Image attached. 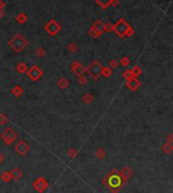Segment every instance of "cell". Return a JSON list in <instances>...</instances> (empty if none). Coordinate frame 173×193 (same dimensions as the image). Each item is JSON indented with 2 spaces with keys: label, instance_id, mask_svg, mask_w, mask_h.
<instances>
[{
  "label": "cell",
  "instance_id": "20",
  "mask_svg": "<svg viewBox=\"0 0 173 193\" xmlns=\"http://www.w3.org/2000/svg\"><path fill=\"white\" fill-rule=\"evenodd\" d=\"M101 75L103 77H105V78H108V77H111L112 75V70L111 67H103L102 68V71H101Z\"/></svg>",
  "mask_w": 173,
  "mask_h": 193
},
{
  "label": "cell",
  "instance_id": "32",
  "mask_svg": "<svg viewBox=\"0 0 173 193\" xmlns=\"http://www.w3.org/2000/svg\"><path fill=\"white\" fill-rule=\"evenodd\" d=\"M89 34H90L92 37H99V36H101V34L97 33L96 31H95L92 27L90 28V30H89Z\"/></svg>",
  "mask_w": 173,
  "mask_h": 193
},
{
  "label": "cell",
  "instance_id": "35",
  "mask_svg": "<svg viewBox=\"0 0 173 193\" xmlns=\"http://www.w3.org/2000/svg\"><path fill=\"white\" fill-rule=\"evenodd\" d=\"M134 33H135L134 30H133L132 27H130L129 30H128V31H127V36H132L133 34H134Z\"/></svg>",
  "mask_w": 173,
  "mask_h": 193
},
{
  "label": "cell",
  "instance_id": "3",
  "mask_svg": "<svg viewBox=\"0 0 173 193\" xmlns=\"http://www.w3.org/2000/svg\"><path fill=\"white\" fill-rule=\"evenodd\" d=\"M131 27L123 18H120L114 25H112V30L120 37H125L127 36V31Z\"/></svg>",
  "mask_w": 173,
  "mask_h": 193
},
{
  "label": "cell",
  "instance_id": "23",
  "mask_svg": "<svg viewBox=\"0 0 173 193\" xmlns=\"http://www.w3.org/2000/svg\"><path fill=\"white\" fill-rule=\"evenodd\" d=\"M111 1H112V0H96V2L103 8V9H105L108 5H111Z\"/></svg>",
  "mask_w": 173,
  "mask_h": 193
},
{
  "label": "cell",
  "instance_id": "12",
  "mask_svg": "<svg viewBox=\"0 0 173 193\" xmlns=\"http://www.w3.org/2000/svg\"><path fill=\"white\" fill-rule=\"evenodd\" d=\"M91 27L93 28V30L96 31L97 33H99V34H102V33H104V31H105L104 24H103L101 21H96L93 24H92Z\"/></svg>",
  "mask_w": 173,
  "mask_h": 193
},
{
  "label": "cell",
  "instance_id": "17",
  "mask_svg": "<svg viewBox=\"0 0 173 193\" xmlns=\"http://www.w3.org/2000/svg\"><path fill=\"white\" fill-rule=\"evenodd\" d=\"M16 71L18 72L19 74L25 73L27 71V66L24 62H19L16 66Z\"/></svg>",
  "mask_w": 173,
  "mask_h": 193
},
{
  "label": "cell",
  "instance_id": "4",
  "mask_svg": "<svg viewBox=\"0 0 173 193\" xmlns=\"http://www.w3.org/2000/svg\"><path fill=\"white\" fill-rule=\"evenodd\" d=\"M1 139L3 143L7 146H11L15 142L17 139V134L14 131V129L11 128H7L5 131L1 134Z\"/></svg>",
  "mask_w": 173,
  "mask_h": 193
},
{
  "label": "cell",
  "instance_id": "37",
  "mask_svg": "<svg viewBox=\"0 0 173 193\" xmlns=\"http://www.w3.org/2000/svg\"><path fill=\"white\" fill-rule=\"evenodd\" d=\"M4 2L3 1H2V0H0V10H2V8H3L4 7Z\"/></svg>",
  "mask_w": 173,
  "mask_h": 193
},
{
  "label": "cell",
  "instance_id": "28",
  "mask_svg": "<svg viewBox=\"0 0 173 193\" xmlns=\"http://www.w3.org/2000/svg\"><path fill=\"white\" fill-rule=\"evenodd\" d=\"M67 49L69 52H71V53H75V52L77 51V45L75 44V43H71V44H69L67 46Z\"/></svg>",
  "mask_w": 173,
  "mask_h": 193
},
{
  "label": "cell",
  "instance_id": "24",
  "mask_svg": "<svg viewBox=\"0 0 173 193\" xmlns=\"http://www.w3.org/2000/svg\"><path fill=\"white\" fill-rule=\"evenodd\" d=\"M1 180L3 181V182H9L11 180V175H10V172H4L1 174Z\"/></svg>",
  "mask_w": 173,
  "mask_h": 193
},
{
  "label": "cell",
  "instance_id": "13",
  "mask_svg": "<svg viewBox=\"0 0 173 193\" xmlns=\"http://www.w3.org/2000/svg\"><path fill=\"white\" fill-rule=\"evenodd\" d=\"M10 175H11V179L18 181L19 179H21L22 177V171L19 168H13L10 171Z\"/></svg>",
  "mask_w": 173,
  "mask_h": 193
},
{
  "label": "cell",
  "instance_id": "21",
  "mask_svg": "<svg viewBox=\"0 0 173 193\" xmlns=\"http://www.w3.org/2000/svg\"><path fill=\"white\" fill-rule=\"evenodd\" d=\"M93 100H94V97L91 93H86L84 94V96H83V102L86 103V104H90Z\"/></svg>",
  "mask_w": 173,
  "mask_h": 193
},
{
  "label": "cell",
  "instance_id": "19",
  "mask_svg": "<svg viewBox=\"0 0 173 193\" xmlns=\"http://www.w3.org/2000/svg\"><path fill=\"white\" fill-rule=\"evenodd\" d=\"M131 71H132V73H133V76L136 77V78H137V77H139L140 75L143 73L142 69H141L138 65H135L134 67H133V69H131Z\"/></svg>",
  "mask_w": 173,
  "mask_h": 193
},
{
  "label": "cell",
  "instance_id": "9",
  "mask_svg": "<svg viewBox=\"0 0 173 193\" xmlns=\"http://www.w3.org/2000/svg\"><path fill=\"white\" fill-rule=\"evenodd\" d=\"M71 69H72L73 74L76 77H80V76H82V75H84V73H86V68L78 61H75L72 63Z\"/></svg>",
  "mask_w": 173,
  "mask_h": 193
},
{
  "label": "cell",
  "instance_id": "5",
  "mask_svg": "<svg viewBox=\"0 0 173 193\" xmlns=\"http://www.w3.org/2000/svg\"><path fill=\"white\" fill-rule=\"evenodd\" d=\"M14 151H15L16 154L19 155V156H24V155H27L28 151H30V146H28V144L25 142V141L21 140L14 146Z\"/></svg>",
  "mask_w": 173,
  "mask_h": 193
},
{
  "label": "cell",
  "instance_id": "16",
  "mask_svg": "<svg viewBox=\"0 0 173 193\" xmlns=\"http://www.w3.org/2000/svg\"><path fill=\"white\" fill-rule=\"evenodd\" d=\"M57 85L59 86L60 89H66L69 86V81L65 78V77H61V78L58 80Z\"/></svg>",
  "mask_w": 173,
  "mask_h": 193
},
{
  "label": "cell",
  "instance_id": "31",
  "mask_svg": "<svg viewBox=\"0 0 173 193\" xmlns=\"http://www.w3.org/2000/svg\"><path fill=\"white\" fill-rule=\"evenodd\" d=\"M78 80H79V83L81 85H85V84H87V78H86V77L84 76V75H82V76H80V77H78Z\"/></svg>",
  "mask_w": 173,
  "mask_h": 193
},
{
  "label": "cell",
  "instance_id": "6",
  "mask_svg": "<svg viewBox=\"0 0 173 193\" xmlns=\"http://www.w3.org/2000/svg\"><path fill=\"white\" fill-rule=\"evenodd\" d=\"M45 30L48 31L50 36H55L60 30H61V25H60V24H58L55 19H52V21H50L45 25Z\"/></svg>",
  "mask_w": 173,
  "mask_h": 193
},
{
  "label": "cell",
  "instance_id": "1",
  "mask_svg": "<svg viewBox=\"0 0 173 193\" xmlns=\"http://www.w3.org/2000/svg\"><path fill=\"white\" fill-rule=\"evenodd\" d=\"M8 45H9V47L12 49L14 52L19 53V52H21L28 45V42L25 37L21 36V34L17 33L8 41Z\"/></svg>",
  "mask_w": 173,
  "mask_h": 193
},
{
  "label": "cell",
  "instance_id": "29",
  "mask_svg": "<svg viewBox=\"0 0 173 193\" xmlns=\"http://www.w3.org/2000/svg\"><path fill=\"white\" fill-rule=\"evenodd\" d=\"M120 65L123 66V67H128L130 65V59L128 57H123L122 60H120Z\"/></svg>",
  "mask_w": 173,
  "mask_h": 193
},
{
  "label": "cell",
  "instance_id": "33",
  "mask_svg": "<svg viewBox=\"0 0 173 193\" xmlns=\"http://www.w3.org/2000/svg\"><path fill=\"white\" fill-rule=\"evenodd\" d=\"M109 65H111V68H117L119 67V61L117 60H111V63H109Z\"/></svg>",
  "mask_w": 173,
  "mask_h": 193
},
{
  "label": "cell",
  "instance_id": "15",
  "mask_svg": "<svg viewBox=\"0 0 173 193\" xmlns=\"http://www.w3.org/2000/svg\"><path fill=\"white\" fill-rule=\"evenodd\" d=\"M162 152L164 153V154H166V155H170L172 153L173 151V145L171 143H165L164 145L162 146Z\"/></svg>",
  "mask_w": 173,
  "mask_h": 193
},
{
  "label": "cell",
  "instance_id": "26",
  "mask_svg": "<svg viewBox=\"0 0 173 193\" xmlns=\"http://www.w3.org/2000/svg\"><path fill=\"white\" fill-rule=\"evenodd\" d=\"M123 78H125L126 80H129V79L133 78V77H134V76H133L132 71H131V70H129V69H128V70H126V71L123 73Z\"/></svg>",
  "mask_w": 173,
  "mask_h": 193
},
{
  "label": "cell",
  "instance_id": "22",
  "mask_svg": "<svg viewBox=\"0 0 173 193\" xmlns=\"http://www.w3.org/2000/svg\"><path fill=\"white\" fill-rule=\"evenodd\" d=\"M27 16L25 15L24 13H19L18 15L16 16V21H17V22H19V24H25V21H27Z\"/></svg>",
  "mask_w": 173,
  "mask_h": 193
},
{
  "label": "cell",
  "instance_id": "7",
  "mask_svg": "<svg viewBox=\"0 0 173 193\" xmlns=\"http://www.w3.org/2000/svg\"><path fill=\"white\" fill-rule=\"evenodd\" d=\"M27 72V75L28 76V78H30L31 81H34V82L40 80L43 76V71L37 67V66H33V67H30Z\"/></svg>",
  "mask_w": 173,
  "mask_h": 193
},
{
  "label": "cell",
  "instance_id": "8",
  "mask_svg": "<svg viewBox=\"0 0 173 193\" xmlns=\"http://www.w3.org/2000/svg\"><path fill=\"white\" fill-rule=\"evenodd\" d=\"M34 188L37 190L39 193H44L46 190L48 189L49 187V183L47 182V180L43 177H39L37 179L34 181L33 184Z\"/></svg>",
  "mask_w": 173,
  "mask_h": 193
},
{
  "label": "cell",
  "instance_id": "38",
  "mask_svg": "<svg viewBox=\"0 0 173 193\" xmlns=\"http://www.w3.org/2000/svg\"><path fill=\"white\" fill-rule=\"evenodd\" d=\"M3 16H4V12H3L2 10H0V19H1Z\"/></svg>",
  "mask_w": 173,
  "mask_h": 193
},
{
  "label": "cell",
  "instance_id": "18",
  "mask_svg": "<svg viewBox=\"0 0 173 193\" xmlns=\"http://www.w3.org/2000/svg\"><path fill=\"white\" fill-rule=\"evenodd\" d=\"M95 156H96V158H97L98 160H103V159H104V158L106 157V152H105V150L103 149V148L97 149L96 153H95Z\"/></svg>",
  "mask_w": 173,
  "mask_h": 193
},
{
  "label": "cell",
  "instance_id": "11",
  "mask_svg": "<svg viewBox=\"0 0 173 193\" xmlns=\"http://www.w3.org/2000/svg\"><path fill=\"white\" fill-rule=\"evenodd\" d=\"M126 86L130 89V90L136 91L137 89L141 86V82L139 81V80H138V78H136V77H133V78L127 80Z\"/></svg>",
  "mask_w": 173,
  "mask_h": 193
},
{
  "label": "cell",
  "instance_id": "10",
  "mask_svg": "<svg viewBox=\"0 0 173 193\" xmlns=\"http://www.w3.org/2000/svg\"><path fill=\"white\" fill-rule=\"evenodd\" d=\"M117 175L120 176V180L123 181V182H127L133 175V170L131 168H129V167H125V168H123L117 173Z\"/></svg>",
  "mask_w": 173,
  "mask_h": 193
},
{
  "label": "cell",
  "instance_id": "14",
  "mask_svg": "<svg viewBox=\"0 0 173 193\" xmlns=\"http://www.w3.org/2000/svg\"><path fill=\"white\" fill-rule=\"evenodd\" d=\"M11 93L14 95L15 97H21L22 94H24V88L19 85H15L14 87L11 89Z\"/></svg>",
  "mask_w": 173,
  "mask_h": 193
},
{
  "label": "cell",
  "instance_id": "36",
  "mask_svg": "<svg viewBox=\"0 0 173 193\" xmlns=\"http://www.w3.org/2000/svg\"><path fill=\"white\" fill-rule=\"evenodd\" d=\"M3 160H4V155L2 154L1 152H0V164L2 163V161H3Z\"/></svg>",
  "mask_w": 173,
  "mask_h": 193
},
{
  "label": "cell",
  "instance_id": "34",
  "mask_svg": "<svg viewBox=\"0 0 173 193\" xmlns=\"http://www.w3.org/2000/svg\"><path fill=\"white\" fill-rule=\"evenodd\" d=\"M166 140H167V143H171V144H173V134H169L168 136H167Z\"/></svg>",
  "mask_w": 173,
  "mask_h": 193
},
{
  "label": "cell",
  "instance_id": "27",
  "mask_svg": "<svg viewBox=\"0 0 173 193\" xmlns=\"http://www.w3.org/2000/svg\"><path fill=\"white\" fill-rule=\"evenodd\" d=\"M67 155L71 158V159H74V158L77 156V150H75L74 148H71V149L67 152Z\"/></svg>",
  "mask_w": 173,
  "mask_h": 193
},
{
  "label": "cell",
  "instance_id": "2",
  "mask_svg": "<svg viewBox=\"0 0 173 193\" xmlns=\"http://www.w3.org/2000/svg\"><path fill=\"white\" fill-rule=\"evenodd\" d=\"M102 68H103V66L100 64V62H98L97 60H95V61L92 62L91 64L86 68V73H87L92 79L96 80V79H98L100 77V75H101Z\"/></svg>",
  "mask_w": 173,
  "mask_h": 193
},
{
  "label": "cell",
  "instance_id": "25",
  "mask_svg": "<svg viewBox=\"0 0 173 193\" xmlns=\"http://www.w3.org/2000/svg\"><path fill=\"white\" fill-rule=\"evenodd\" d=\"M8 122L7 116L4 113H0V125H5Z\"/></svg>",
  "mask_w": 173,
  "mask_h": 193
},
{
  "label": "cell",
  "instance_id": "30",
  "mask_svg": "<svg viewBox=\"0 0 173 193\" xmlns=\"http://www.w3.org/2000/svg\"><path fill=\"white\" fill-rule=\"evenodd\" d=\"M37 57H40V58H44V56L46 55V52H45V50L43 48H39L37 50Z\"/></svg>",
  "mask_w": 173,
  "mask_h": 193
}]
</instances>
